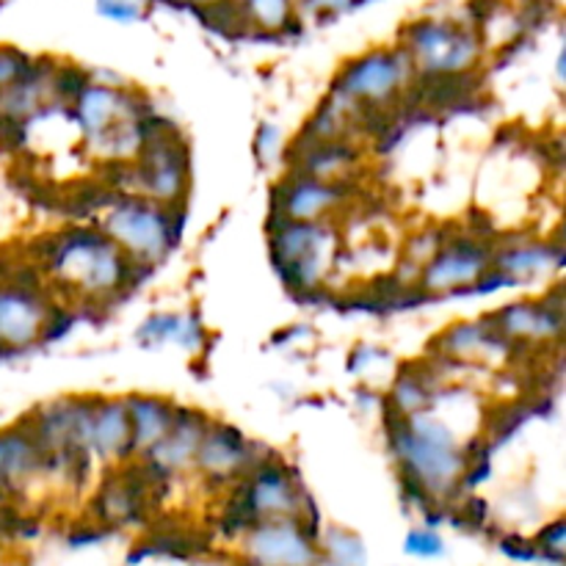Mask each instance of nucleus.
Instances as JSON below:
<instances>
[{
	"label": "nucleus",
	"instance_id": "f257e3e1",
	"mask_svg": "<svg viewBox=\"0 0 566 566\" xmlns=\"http://www.w3.org/2000/svg\"><path fill=\"white\" fill-rule=\"evenodd\" d=\"M387 440L396 453L398 470L418 479L437 501L462 490L459 481L468 470V462L446 423L426 412L409 415L407 426L387 431Z\"/></svg>",
	"mask_w": 566,
	"mask_h": 566
},
{
	"label": "nucleus",
	"instance_id": "f03ea898",
	"mask_svg": "<svg viewBox=\"0 0 566 566\" xmlns=\"http://www.w3.org/2000/svg\"><path fill=\"white\" fill-rule=\"evenodd\" d=\"M105 235L125 254L147 263H160L177 243L171 238L166 205L136 193H116L105 221Z\"/></svg>",
	"mask_w": 566,
	"mask_h": 566
},
{
	"label": "nucleus",
	"instance_id": "7ed1b4c3",
	"mask_svg": "<svg viewBox=\"0 0 566 566\" xmlns=\"http://www.w3.org/2000/svg\"><path fill=\"white\" fill-rule=\"evenodd\" d=\"M403 48L412 55L415 66L429 75L473 70L481 59V39L475 28L448 20L409 22L401 33Z\"/></svg>",
	"mask_w": 566,
	"mask_h": 566
},
{
	"label": "nucleus",
	"instance_id": "20e7f679",
	"mask_svg": "<svg viewBox=\"0 0 566 566\" xmlns=\"http://www.w3.org/2000/svg\"><path fill=\"white\" fill-rule=\"evenodd\" d=\"M418 70L409 50H374L363 59L343 66L340 77L332 86V97L346 105H387L401 92L403 81Z\"/></svg>",
	"mask_w": 566,
	"mask_h": 566
},
{
	"label": "nucleus",
	"instance_id": "39448f33",
	"mask_svg": "<svg viewBox=\"0 0 566 566\" xmlns=\"http://www.w3.org/2000/svg\"><path fill=\"white\" fill-rule=\"evenodd\" d=\"M490 269L492 247L484 238H453L440 252L431 254V260H426L418 285L437 298L457 287L473 285Z\"/></svg>",
	"mask_w": 566,
	"mask_h": 566
},
{
	"label": "nucleus",
	"instance_id": "423d86ee",
	"mask_svg": "<svg viewBox=\"0 0 566 566\" xmlns=\"http://www.w3.org/2000/svg\"><path fill=\"white\" fill-rule=\"evenodd\" d=\"M252 566H315L318 551L298 520H263L249 528L247 539Z\"/></svg>",
	"mask_w": 566,
	"mask_h": 566
},
{
	"label": "nucleus",
	"instance_id": "0eeeda50",
	"mask_svg": "<svg viewBox=\"0 0 566 566\" xmlns=\"http://www.w3.org/2000/svg\"><path fill=\"white\" fill-rule=\"evenodd\" d=\"M348 186L346 182L321 180V177H310L304 171L293 169L280 186L274 188L271 197V213L285 216L291 221H318L321 216L329 213L332 208L346 199Z\"/></svg>",
	"mask_w": 566,
	"mask_h": 566
},
{
	"label": "nucleus",
	"instance_id": "6e6552de",
	"mask_svg": "<svg viewBox=\"0 0 566 566\" xmlns=\"http://www.w3.org/2000/svg\"><path fill=\"white\" fill-rule=\"evenodd\" d=\"M193 459H197L199 470L213 481L235 479V475L254 473L260 468L252 442L243 440L241 431L227 423H208V431H205Z\"/></svg>",
	"mask_w": 566,
	"mask_h": 566
},
{
	"label": "nucleus",
	"instance_id": "1a4fd4ad",
	"mask_svg": "<svg viewBox=\"0 0 566 566\" xmlns=\"http://www.w3.org/2000/svg\"><path fill=\"white\" fill-rule=\"evenodd\" d=\"M48 321V302L39 291H25L11 282L0 285V343L22 352L42 337Z\"/></svg>",
	"mask_w": 566,
	"mask_h": 566
},
{
	"label": "nucleus",
	"instance_id": "9d476101",
	"mask_svg": "<svg viewBox=\"0 0 566 566\" xmlns=\"http://www.w3.org/2000/svg\"><path fill=\"white\" fill-rule=\"evenodd\" d=\"M208 418H202V412H191V409H175V418H171L169 431L155 442L153 448H147V462H153L155 468L164 470L166 475H171L175 470L186 468L193 457H197V448L202 442L205 431H208Z\"/></svg>",
	"mask_w": 566,
	"mask_h": 566
},
{
	"label": "nucleus",
	"instance_id": "9b49d317",
	"mask_svg": "<svg viewBox=\"0 0 566 566\" xmlns=\"http://www.w3.org/2000/svg\"><path fill=\"white\" fill-rule=\"evenodd\" d=\"M495 321L501 332L512 340H551L564 329V315L553 313L545 304L514 302L503 310H495Z\"/></svg>",
	"mask_w": 566,
	"mask_h": 566
},
{
	"label": "nucleus",
	"instance_id": "f8f14e48",
	"mask_svg": "<svg viewBox=\"0 0 566 566\" xmlns=\"http://www.w3.org/2000/svg\"><path fill=\"white\" fill-rule=\"evenodd\" d=\"M72 116L81 122L88 142H94L99 133L108 130V127L114 125V122H119L122 116L127 119V94L119 92V88L92 86V83H88V86L77 94Z\"/></svg>",
	"mask_w": 566,
	"mask_h": 566
},
{
	"label": "nucleus",
	"instance_id": "ddd939ff",
	"mask_svg": "<svg viewBox=\"0 0 566 566\" xmlns=\"http://www.w3.org/2000/svg\"><path fill=\"white\" fill-rule=\"evenodd\" d=\"M127 440H130V415L125 401H103L92 412V434L88 446L103 459L127 457Z\"/></svg>",
	"mask_w": 566,
	"mask_h": 566
},
{
	"label": "nucleus",
	"instance_id": "4468645a",
	"mask_svg": "<svg viewBox=\"0 0 566 566\" xmlns=\"http://www.w3.org/2000/svg\"><path fill=\"white\" fill-rule=\"evenodd\" d=\"M127 415H130V440H127V453L136 448H153L160 437L169 431L171 418H175V407L169 401L149 396H133L127 398Z\"/></svg>",
	"mask_w": 566,
	"mask_h": 566
},
{
	"label": "nucleus",
	"instance_id": "2eb2a0df",
	"mask_svg": "<svg viewBox=\"0 0 566 566\" xmlns=\"http://www.w3.org/2000/svg\"><path fill=\"white\" fill-rule=\"evenodd\" d=\"M36 468H42V453H39L33 437L22 426L3 431L0 434V492L14 486Z\"/></svg>",
	"mask_w": 566,
	"mask_h": 566
},
{
	"label": "nucleus",
	"instance_id": "dca6fc26",
	"mask_svg": "<svg viewBox=\"0 0 566 566\" xmlns=\"http://www.w3.org/2000/svg\"><path fill=\"white\" fill-rule=\"evenodd\" d=\"M564 263V249L551 247V243H539V247H514L506 252L492 258V269L503 271V274L514 276V280H531V276L551 271L553 265Z\"/></svg>",
	"mask_w": 566,
	"mask_h": 566
},
{
	"label": "nucleus",
	"instance_id": "f3484780",
	"mask_svg": "<svg viewBox=\"0 0 566 566\" xmlns=\"http://www.w3.org/2000/svg\"><path fill=\"white\" fill-rule=\"evenodd\" d=\"M138 340L144 346H158V343L175 340L186 348H197L205 340V332L197 318L191 315H153L138 329Z\"/></svg>",
	"mask_w": 566,
	"mask_h": 566
},
{
	"label": "nucleus",
	"instance_id": "a211bd4d",
	"mask_svg": "<svg viewBox=\"0 0 566 566\" xmlns=\"http://www.w3.org/2000/svg\"><path fill=\"white\" fill-rule=\"evenodd\" d=\"M324 553L329 566H363L365 562V547L363 542H359V536L340 528L326 531Z\"/></svg>",
	"mask_w": 566,
	"mask_h": 566
},
{
	"label": "nucleus",
	"instance_id": "6ab92c4d",
	"mask_svg": "<svg viewBox=\"0 0 566 566\" xmlns=\"http://www.w3.org/2000/svg\"><path fill=\"white\" fill-rule=\"evenodd\" d=\"M252 28L260 31H280L293 17V0H241Z\"/></svg>",
	"mask_w": 566,
	"mask_h": 566
},
{
	"label": "nucleus",
	"instance_id": "aec40b11",
	"mask_svg": "<svg viewBox=\"0 0 566 566\" xmlns=\"http://www.w3.org/2000/svg\"><path fill=\"white\" fill-rule=\"evenodd\" d=\"M92 83L88 72L77 64H64V66H55L53 77H50V88L59 94L61 99H72L75 103L77 94Z\"/></svg>",
	"mask_w": 566,
	"mask_h": 566
},
{
	"label": "nucleus",
	"instance_id": "412c9836",
	"mask_svg": "<svg viewBox=\"0 0 566 566\" xmlns=\"http://www.w3.org/2000/svg\"><path fill=\"white\" fill-rule=\"evenodd\" d=\"M536 551H539V558H551V562L562 564L564 562V545H566V525L564 520L547 525L539 534V539L534 542Z\"/></svg>",
	"mask_w": 566,
	"mask_h": 566
},
{
	"label": "nucleus",
	"instance_id": "4be33fe9",
	"mask_svg": "<svg viewBox=\"0 0 566 566\" xmlns=\"http://www.w3.org/2000/svg\"><path fill=\"white\" fill-rule=\"evenodd\" d=\"M403 551L412 553V556H420V558H434V556H442V553H446V542H442L434 531H412V534L407 536V545H403Z\"/></svg>",
	"mask_w": 566,
	"mask_h": 566
},
{
	"label": "nucleus",
	"instance_id": "5701e85b",
	"mask_svg": "<svg viewBox=\"0 0 566 566\" xmlns=\"http://www.w3.org/2000/svg\"><path fill=\"white\" fill-rule=\"evenodd\" d=\"M28 64H31V59L25 53L14 48H0V88L9 86L14 77H20Z\"/></svg>",
	"mask_w": 566,
	"mask_h": 566
},
{
	"label": "nucleus",
	"instance_id": "b1692460",
	"mask_svg": "<svg viewBox=\"0 0 566 566\" xmlns=\"http://www.w3.org/2000/svg\"><path fill=\"white\" fill-rule=\"evenodd\" d=\"M97 11L114 22H136L142 17V6L136 0H97Z\"/></svg>",
	"mask_w": 566,
	"mask_h": 566
},
{
	"label": "nucleus",
	"instance_id": "393cba45",
	"mask_svg": "<svg viewBox=\"0 0 566 566\" xmlns=\"http://www.w3.org/2000/svg\"><path fill=\"white\" fill-rule=\"evenodd\" d=\"M501 551L509 558H514V562H534V558H539V551H536L534 542H525L523 536H506V539H501Z\"/></svg>",
	"mask_w": 566,
	"mask_h": 566
},
{
	"label": "nucleus",
	"instance_id": "a878e982",
	"mask_svg": "<svg viewBox=\"0 0 566 566\" xmlns=\"http://www.w3.org/2000/svg\"><path fill=\"white\" fill-rule=\"evenodd\" d=\"M254 147H258L260 160H269L271 155H276V147H280V133H276L274 125H263L258 130V138H254Z\"/></svg>",
	"mask_w": 566,
	"mask_h": 566
},
{
	"label": "nucleus",
	"instance_id": "bb28decb",
	"mask_svg": "<svg viewBox=\"0 0 566 566\" xmlns=\"http://www.w3.org/2000/svg\"><path fill=\"white\" fill-rule=\"evenodd\" d=\"M501 9V0H470V11H473V25H484L495 17V11Z\"/></svg>",
	"mask_w": 566,
	"mask_h": 566
},
{
	"label": "nucleus",
	"instance_id": "cd10ccee",
	"mask_svg": "<svg viewBox=\"0 0 566 566\" xmlns=\"http://www.w3.org/2000/svg\"><path fill=\"white\" fill-rule=\"evenodd\" d=\"M304 3H307V9L321 11V14H335V11L354 6V0H304Z\"/></svg>",
	"mask_w": 566,
	"mask_h": 566
},
{
	"label": "nucleus",
	"instance_id": "c85d7f7f",
	"mask_svg": "<svg viewBox=\"0 0 566 566\" xmlns=\"http://www.w3.org/2000/svg\"><path fill=\"white\" fill-rule=\"evenodd\" d=\"M205 3H216V0H188V6H205Z\"/></svg>",
	"mask_w": 566,
	"mask_h": 566
}]
</instances>
